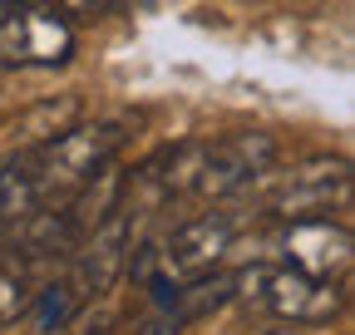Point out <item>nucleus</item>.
<instances>
[{
	"label": "nucleus",
	"mask_w": 355,
	"mask_h": 335,
	"mask_svg": "<svg viewBox=\"0 0 355 335\" xmlns=\"http://www.w3.org/2000/svg\"><path fill=\"white\" fill-rule=\"evenodd\" d=\"M0 251H6V246H0Z\"/></svg>",
	"instance_id": "4468645a"
},
{
	"label": "nucleus",
	"mask_w": 355,
	"mask_h": 335,
	"mask_svg": "<svg viewBox=\"0 0 355 335\" xmlns=\"http://www.w3.org/2000/svg\"><path fill=\"white\" fill-rule=\"evenodd\" d=\"M232 301H257L291 325H326L345 311V281L311 276L286 262L282 266L252 262L247 271H232Z\"/></svg>",
	"instance_id": "7ed1b4c3"
},
{
	"label": "nucleus",
	"mask_w": 355,
	"mask_h": 335,
	"mask_svg": "<svg viewBox=\"0 0 355 335\" xmlns=\"http://www.w3.org/2000/svg\"><path fill=\"white\" fill-rule=\"evenodd\" d=\"M128 134H133L128 118H94V123H74V129H64L60 138L40 143V148H20L10 158L20 168V178L30 183L35 202L44 207V202H64L89 178H99L123 153Z\"/></svg>",
	"instance_id": "f257e3e1"
},
{
	"label": "nucleus",
	"mask_w": 355,
	"mask_h": 335,
	"mask_svg": "<svg viewBox=\"0 0 355 335\" xmlns=\"http://www.w3.org/2000/svg\"><path fill=\"white\" fill-rule=\"evenodd\" d=\"M0 6H30V0H0Z\"/></svg>",
	"instance_id": "f8f14e48"
},
{
	"label": "nucleus",
	"mask_w": 355,
	"mask_h": 335,
	"mask_svg": "<svg viewBox=\"0 0 355 335\" xmlns=\"http://www.w3.org/2000/svg\"><path fill=\"white\" fill-rule=\"evenodd\" d=\"M178 330H183V320L173 316V306H158V301H153V311L139 320V330H133V335H178Z\"/></svg>",
	"instance_id": "1a4fd4ad"
},
{
	"label": "nucleus",
	"mask_w": 355,
	"mask_h": 335,
	"mask_svg": "<svg viewBox=\"0 0 355 335\" xmlns=\"http://www.w3.org/2000/svg\"><path fill=\"white\" fill-rule=\"evenodd\" d=\"M139 6H153V0H139Z\"/></svg>",
	"instance_id": "ddd939ff"
},
{
	"label": "nucleus",
	"mask_w": 355,
	"mask_h": 335,
	"mask_svg": "<svg viewBox=\"0 0 355 335\" xmlns=\"http://www.w3.org/2000/svg\"><path fill=\"white\" fill-rule=\"evenodd\" d=\"M277 251L296 271L345 281V271H350V227L331 222V217H301V222H286L277 232Z\"/></svg>",
	"instance_id": "423d86ee"
},
{
	"label": "nucleus",
	"mask_w": 355,
	"mask_h": 335,
	"mask_svg": "<svg viewBox=\"0 0 355 335\" xmlns=\"http://www.w3.org/2000/svg\"><path fill=\"white\" fill-rule=\"evenodd\" d=\"M79 114H84V104H79L74 94H64V99H55V104H35L30 114H20V118L10 123V129H20V148H40V143L60 138L64 129H74Z\"/></svg>",
	"instance_id": "0eeeda50"
},
{
	"label": "nucleus",
	"mask_w": 355,
	"mask_h": 335,
	"mask_svg": "<svg viewBox=\"0 0 355 335\" xmlns=\"http://www.w3.org/2000/svg\"><path fill=\"white\" fill-rule=\"evenodd\" d=\"M237 242V217L232 212H202L178 222L163 242H144L139 251H128L123 271H133V281L144 286H183L198 281L207 271H217V262L232 251Z\"/></svg>",
	"instance_id": "f03ea898"
},
{
	"label": "nucleus",
	"mask_w": 355,
	"mask_h": 335,
	"mask_svg": "<svg viewBox=\"0 0 355 335\" xmlns=\"http://www.w3.org/2000/svg\"><path fill=\"white\" fill-rule=\"evenodd\" d=\"M109 6H114V0H60V15L69 25H89V20L109 15Z\"/></svg>",
	"instance_id": "9d476101"
},
{
	"label": "nucleus",
	"mask_w": 355,
	"mask_h": 335,
	"mask_svg": "<svg viewBox=\"0 0 355 335\" xmlns=\"http://www.w3.org/2000/svg\"><path fill=\"white\" fill-rule=\"evenodd\" d=\"M331 207H350V163L345 158H306L301 168L282 173L266 192V212L282 222L331 217Z\"/></svg>",
	"instance_id": "39448f33"
},
{
	"label": "nucleus",
	"mask_w": 355,
	"mask_h": 335,
	"mask_svg": "<svg viewBox=\"0 0 355 335\" xmlns=\"http://www.w3.org/2000/svg\"><path fill=\"white\" fill-rule=\"evenodd\" d=\"M35 301V276H30V262L0 251V325H10L30 311Z\"/></svg>",
	"instance_id": "6e6552de"
},
{
	"label": "nucleus",
	"mask_w": 355,
	"mask_h": 335,
	"mask_svg": "<svg viewBox=\"0 0 355 335\" xmlns=\"http://www.w3.org/2000/svg\"><path fill=\"white\" fill-rule=\"evenodd\" d=\"M74 55V25L55 6H0V64L6 69H55Z\"/></svg>",
	"instance_id": "20e7f679"
},
{
	"label": "nucleus",
	"mask_w": 355,
	"mask_h": 335,
	"mask_svg": "<svg viewBox=\"0 0 355 335\" xmlns=\"http://www.w3.org/2000/svg\"><path fill=\"white\" fill-rule=\"evenodd\" d=\"M79 335H114L109 325H94V330H79Z\"/></svg>",
	"instance_id": "9b49d317"
}]
</instances>
